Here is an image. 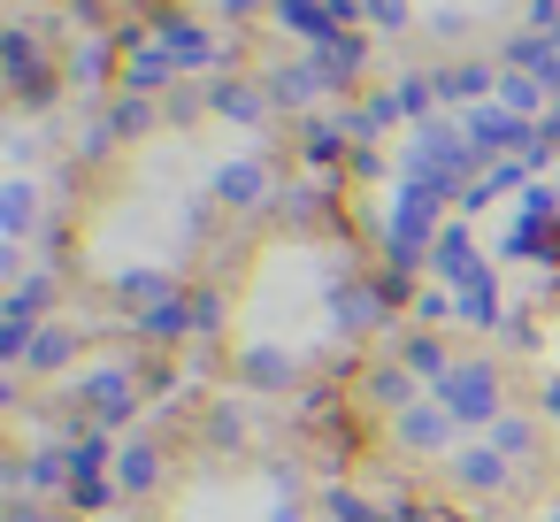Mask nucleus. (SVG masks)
<instances>
[{
	"mask_svg": "<svg viewBox=\"0 0 560 522\" xmlns=\"http://www.w3.org/2000/svg\"><path fill=\"white\" fill-rule=\"evenodd\" d=\"M215 108L223 116H261V93L254 85H215Z\"/></svg>",
	"mask_w": 560,
	"mask_h": 522,
	"instance_id": "1",
	"label": "nucleus"
},
{
	"mask_svg": "<svg viewBox=\"0 0 560 522\" xmlns=\"http://www.w3.org/2000/svg\"><path fill=\"white\" fill-rule=\"evenodd\" d=\"M361 16H369L376 32H399V24H407V0H361Z\"/></svg>",
	"mask_w": 560,
	"mask_h": 522,
	"instance_id": "2",
	"label": "nucleus"
}]
</instances>
